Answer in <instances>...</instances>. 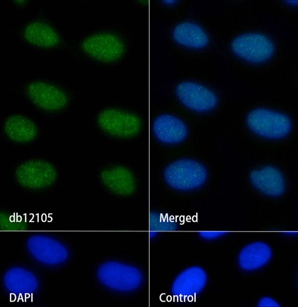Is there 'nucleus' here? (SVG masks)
Returning a JSON list of instances; mask_svg holds the SVG:
<instances>
[{"instance_id":"nucleus-16","label":"nucleus","mask_w":298,"mask_h":307,"mask_svg":"<svg viewBox=\"0 0 298 307\" xmlns=\"http://www.w3.org/2000/svg\"><path fill=\"white\" fill-rule=\"evenodd\" d=\"M3 130L10 140L19 143L31 142L38 134L35 124L21 115H12L7 117L4 123Z\"/></svg>"},{"instance_id":"nucleus-14","label":"nucleus","mask_w":298,"mask_h":307,"mask_svg":"<svg viewBox=\"0 0 298 307\" xmlns=\"http://www.w3.org/2000/svg\"><path fill=\"white\" fill-rule=\"evenodd\" d=\"M152 129L157 139L165 144H176L186 137L185 124L177 117L169 114H162L154 120Z\"/></svg>"},{"instance_id":"nucleus-5","label":"nucleus","mask_w":298,"mask_h":307,"mask_svg":"<svg viewBox=\"0 0 298 307\" xmlns=\"http://www.w3.org/2000/svg\"><path fill=\"white\" fill-rule=\"evenodd\" d=\"M97 123L107 134L121 138L135 136L142 127L141 120L137 115L115 108L101 111L98 116Z\"/></svg>"},{"instance_id":"nucleus-6","label":"nucleus","mask_w":298,"mask_h":307,"mask_svg":"<svg viewBox=\"0 0 298 307\" xmlns=\"http://www.w3.org/2000/svg\"><path fill=\"white\" fill-rule=\"evenodd\" d=\"M232 51L238 57L252 63L268 60L273 54L274 46L266 36L259 33L242 34L231 44Z\"/></svg>"},{"instance_id":"nucleus-23","label":"nucleus","mask_w":298,"mask_h":307,"mask_svg":"<svg viewBox=\"0 0 298 307\" xmlns=\"http://www.w3.org/2000/svg\"><path fill=\"white\" fill-rule=\"evenodd\" d=\"M260 307H279V304L274 299L270 297H264L260 299L258 304Z\"/></svg>"},{"instance_id":"nucleus-8","label":"nucleus","mask_w":298,"mask_h":307,"mask_svg":"<svg viewBox=\"0 0 298 307\" xmlns=\"http://www.w3.org/2000/svg\"><path fill=\"white\" fill-rule=\"evenodd\" d=\"M31 255L39 262L49 265L60 264L68 258L67 248L61 242L44 235H34L27 241Z\"/></svg>"},{"instance_id":"nucleus-21","label":"nucleus","mask_w":298,"mask_h":307,"mask_svg":"<svg viewBox=\"0 0 298 307\" xmlns=\"http://www.w3.org/2000/svg\"><path fill=\"white\" fill-rule=\"evenodd\" d=\"M150 230L159 231H172L176 226L172 221L159 213H151L149 215Z\"/></svg>"},{"instance_id":"nucleus-24","label":"nucleus","mask_w":298,"mask_h":307,"mask_svg":"<svg viewBox=\"0 0 298 307\" xmlns=\"http://www.w3.org/2000/svg\"><path fill=\"white\" fill-rule=\"evenodd\" d=\"M288 3L291 4L292 5H297L298 4V0H287Z\"/></svg>"},{"instance_id":"nucleus-19","label":"nucleus","mask_w":298,"mask_h":307,"mask_svg":"<svg viewBox=\"0 0 298 307\" xmlns=\"http://www.w3.org/2000/svg\"><path fill=\"white\" fill-rule=\"evenodd\" d=\"M23 36L29 43L43 48L54 47L60 41L54 29L41 21H35L27 25L24 30Z\"/></svg>"},{"instance_id":"nucleus-12","label":"nucleus","mask_w":298,"mask_h":307,"mask_svg":"<svg viewBox=\"0 0 298 307\" xmlns=\"http://www.w3.org/2000/svg\"><path fill=\"white\" fill-rule=\"evenodd\" d=\"M101 180L105 187L114 193L129 195L136 189V181L131 171L126 167L115 165L106 168L100 173Z\"/></svg>"},{"instance_id":"nucleus-25","label":"nucleus","mask_w":298,"mask_h":307,"mask_svg":"<svg viewBox=\"0 0 298 307\" xmlns=\"http://www.w3.org/2000/svg\"><path fill=\"white\" fill-rule=\"evenodd\" d=\"M163 1L165 2L166 3H173V2H174V0H164Z\"/></svg>"},{"instance_id":"nucleus-3","label":"nucleus","mask_w":298,"mask_h":307,"mask_svg":"<svg viewBox=\"0 0 298 307\" xmlns=\"http://www.w3.org/2000/svg\"><path fill=\"white\" fill-rule=\"evenodd\" d=\"M247 124L257 135L268 139L283 138L290 132L292 124L286 115L265 108H258L249 113Z\"/></svg>"},{"instance_id":"nucleus-4","label":"nucleus","mask_w":298,"mask_h":307,"mask_svg":"<svg viewBox=\"0 0 298 307\" xmlns=\"http://www.w3.org/2000/svg\"><path fill=\"white\" fill-rule=\"evenodd\" d=\"M15 176L22 186L30 189H40L53 184L57 178V172L50 162L36 159L19 164L15 169Z\"/></svg>"},{"instance_id":"nucleus-22","label":"nucleus","mask_w":298,"mask_h":307,"mask_svg":"<svg viewBox=\"0 0 298 307\" xmlns=\"http://www.w3.org/2000/svg\"><path fill=\"white\" fill-rule=\"evenodd\" d=\"M223 231H202L199 232L201 237L207 239H212L218 238L225 234Z\"/></svg>"},{"instance_id":"nucleus-7","label":"nucleus","mask_w":298,"mask_h":307,"mask_svg":"<svg viewBox=\"0 0 298 307\" xmlns=\"http://www.w3.org/2000/svg\"><path fill=\"white\" fill-rule=\"evenodd\" d=\"M81 48L91 57L106 63L118 60L125 51L122 40L109 33H99L86 37L81 43Z\"/></svg>"},{"instance_id":"nucleus-20","label":"nucleus","mask_w":298,"mask_h":307,"mask_svg":"<svg viewBox=\"0 0 298 307\" xmlns=\"http://www.w3.org/2000/svg\"><path fill=\"white\" fill-rule=\"evenodd\" d=\"M0 228L3 231H21L26 229L27 224L21 216L1 213Z\"/></svg>"},{"instance_id":"nucleus-17","label":"nucleus","mask_w":298,"mask_h":307,"mask_svg":"<svg viewBox=\"0 0 298 307\" xmlns=\"http://www.w3.org/2000/svg\"><path fill=\"white\" fill-rule=\"evenodd\" d=\"M271 255L272 251L268 245L262 242H255L241 250L238 256V263L245 270H254L265 265Z\"/></svg>"},{"instance_id":"nucleus-15","label":"nucleus","mask_w":298,"mask_h":307,"mask_svg":"<svg viewBox=\"0 0 298 307\" xmlns=\"http://www.w3.org/2000/svg\"><path fill=\"white\" fill-rule=\"evenodd\" d=\"M6 290L19 296H28L38 288L36 276L29 270L21 267H13L8 270L3 277Z\"/></svg>"},{"instance_id":"nucleus-1","label":"nucleus","mask_w":298,"mask_h":307,"mask_svg":"<svg viewBox=\"0 0 298 307\" xmlns=\"http://www.w3.org/2000/svg\"><path fill=\"white\" fill-rule=\"evenodd\" d=\"M100 282L106 287L119 292L137 290L143 282V276L137 267L117 261H108L97 271Z\"/></svg>"},{"instance_id":"nucleus-10","label":"nucleus","mask_w":298,"mask_h":307,"mask_svg":"<svg viewBox=\"0 0 298 307\" xmlns=\"http://www.w3.org/2000/svg\"><path fill=\"white\" fill-rule=\"evenodd\" d=\"M176 93L184 106L197 112L210 110L217 104V98L214 92L195 82L185 81L179 83L176 88Z\"/></svg>"},{"instance_id":"nucleus-11","label":"nucleus","mask_w":298,"mask_h":307,"mask_svg":"<svg viewBox=\"0 0 298 307\" xmlns=\"http://www.w3.org/2000/svg\"><path fill=\"white\" fill-rule=\"evenodd\" d=\"M206 282L207 275L202 268L191 267L176 276L172 284L171 291L177 300L192 301L204 289Z\"/></svg>"},{"instance_id":"nucleus-13","label":"nucleus","mask_w":298,"mask_h":307,"mask_svg":"<svg viewBox=\"0 0 298 307\" xmlns=\"http://www.w3.org/2000/svg\"><path fill=\"white\" fill-rule=\"evenodd\" d=\"M250 178L253 186L267 195L279 196L285 191L284 177L281 172L274 167L267 166L260 169L253 170Z\"/></svg>"},{"instance_id":"nucleus-2","label":"nucleus","mask_w":298,"mask_h":307,"mask_svg":"<svg viewBox=\"0 0 298 307\" xmlns=\"http://www.w3.org/2000/svg\"><path fill=\"white\" fill-rule=\"evenodd\" d=\"M207 176L205 167L190 159L176 160L169 164L164 172V178L167 184L179 190H191L201 186Z\"/></svg>"},{"instance_id":"nucleus-9","label":"nucleus","mask_w":298,"mask_h":307,"mask_svg":"<svg viewBox=\"0 0 298 307\" xmlns=\"http://www.w3.org/2000/svg\"><path fill=\"white\" fill-rule=\"evenodd\" d=\"M26 93L35 105L48 111L60 110L68 102L67 94L62 89L43 81H34L28 84Z\"/></svg>"},{"instance_id":"nucleus-18","label":"nucleus","mask_w":298,"mask_h":307,"mask_svg":"<svg viewBox=\"0 0 298 307\" xmlns=\"http://www.w3.org/2000/svg\"><path fill=\"white\" fill-rule=\"evenodd\" d=\"M173 37L180 45L195 49L203 48L209 42L208 37L203 30L189 22L177 25L173 30Z\"/></svg>"}]
</instances>
